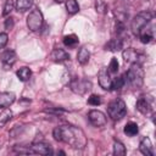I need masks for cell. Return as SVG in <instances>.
<instances>
[{
  "mask_svg": "<svg viewBox=\"0 0 156 156\" xmlns=\"http://www.w3.org/2000/svg\"><path fill=\"white\" fill-rule=\"evenodd\" d=\"M55 1H56V2H57V4H61V2H65V1H66V0H55Z\"/></svg>",
  "mask_w": 156,
  "mask_h": 156,
  "instance_id": "33",
  "label": "cell"
},
{
  "mask_svg": "<svg viewBox=\"0 0 156 156\" xmlns=\"http://www.w3.org/2000/svg\"><path fill=\"white\" fill-rule=\"evenodd\" d=\"M107 113L113 121L122 119L127 113V107H126L124 101L122 99H116L111 101L107 106Z\"/></svg>",
  "mask_w": 156,
  "mask_h": 156,
  "instance_id": "4",
  "label": "cell"
},
{
  "mask_svg": "<svg viewBox=\"0 0 156 156\" xmlns=\"http://www.w3.org/2000/svg\"><path fill=\"white\" fill-rule=\"evenodd\" d=\"M15 99H16V96L13 93H10V91L0 93V107L1 108L10 107L15 102Z\"/></svg>",
  "mask_w": 156,
  "mask_h": 156,
  "instance_id": "14",
  "label": "cell"
},
{
  "mask_svg": "<svg viewBox=\"0 0 156 156\" xmlns=\"http://www.w3.org/2000/svg\"><path fill=\"white\" fill-rule=\"evenodd\" d=\"M104 48H105V50H108V51H118L123 48V39L113 38L110 41H107Z\"/></svg>",
  "mask_w": 156,
  "mask_h": 156,
  "instance_id": "17",
  "label": "cell"
},
{
  "mask_svg": "<svg viewBox=\"0 0 156 156\" xmlns=\"http://www.w3.org/2000/svg\"><path fill=\"white\" fill-rule=\"evenodd\" d=\"M91 87H93L91 82L88 80V79H83V78H74L69 83L71 90L76 94H79V95H83V94L88 93L91 89Z\"/></svg>",
  "mask_w": 156,
  "mask_h": 156,
  "instance_id": "7",
  "label": "cell"
},
{
  "mask_svg": "<svg viewBox=\"0 0 156 156\" xmlns=\"http://www.w3.org/2000/svg\"><path fill=\"white\" fill-rule=\"evenodd\" d=\"M98 80H99V85L102 88V89H106L108 90L110 87H111V77H110V72L106 67H102L100 68L99 73H98Z\"/></svg>",
  "mask_w": 156,
  "mask_h": 156,
  "instance_id": "10",
  "label": "cell"
},
{
  "mask_svg": "<svg viewBox=\"0 0 156 156\" xmlns=\"http://www.w3.org/2000/svg\"><path fill=\"white\" fill-rule=\"evenodd\" d=\"M122 56H123V60L128 63H140L143 60H144V55H141L140 52H138L135 49H126L123 52H122Z\"/></svg>",
  "mask_w": 156,
  "mask_h": 156,
  "instance_id": "9",
  "label": "cell"
},
{
  "mask_svg": "<svg viewBox=\"0 0 156 156\" xmlns=\"http://www.w3.org/2000/svg\"><path fill=\"white\" fill-rule=\"evenodd\" d=\"M88 118L94 127H102L106 124V121H107L105 113L99 110H90L88 113Z\"/></svg>",
  "mask_w": 156,
  "mask_h": 156,
  "instance_id": "8",
  "label": "cell"
},
{
  "mask_svg": "<svg viewBox=\"0 0 156 156\" xmlns=\"http://www.w3.org/2000/svg\"><path fill=\"white\" fill-rule=\"evenodd\" d=\"M101 96H99V95H95V94H93V95H90L89 98H88V104L89 105H91V106H99V105H101Z\"/></svg>",
  "mask_w": 156,
  "mask_h": 156,
  "instance_id": "30",
  "label": "cell"
},
{
  "mask_svg": "<svg viewBox=\"0 0 156 156\" xmlns=\"http://www.w3.org/2000/svg\"><path fill=\"white\" fill-rule=\"evenodd\" d=\"M139 150L143 155L145 156H154L155 155V150H154V146H152V143H151V139L147 138V136H144L139 144Z\"/></svg>",
  "mask_w": 156,
  "mask_h": 156,
  "instance_id": "12",
  "label": "cell"
},
{
  "mask_svg": "<svg viewBox=\"0 0 156 156\" xmlns=\"http://www.w3.org/2000/svg\"><path fill=\"white\" fill-rule=\"evenodd\" d=\"M126 83L132 89H139L144 84V69L141 68L140 63H132L130 68L124 74Z\"/></svg>",
  "mask_w": 156,
  "mask_h": 156,
  "instance_id": "2",
  "label": "cell"
},
{
  "mask_svg": "<svg viewBox=\"0 0 156 156\" xmlns=\"http://www.w3.org/2000/svg\"><path fill=\"white\" fill-rule=\"evenodd\" d=\"M118 67H119V63H118L117 58H116V57H112V58H111V61H110L108 68H107V69H108V72H110V73H117Z\"/></svg>",
  "mask_w": 156,
  "mask_h": 156,
  "instance_id": "29",
  "label": "cell"
},
{
  "mask_svg": "<svg viewBox=\"0 0 156 156\" xmlns=\"http://www.w3.org/2000/svg\"><path fill=\"white\" fill-rule=\"evenodd\" d=\"M113 155L116 156H124L126 155V147L121 141H115L113 143Z\"/></svg>",
  "mask_w": 156,
  "mask_h": 156,
  "instance_id": "25",
  "label": "cell"
},
{
  "mask_svg": "<svg viewBox=\"0 0 156 156\" xmlns=\"http://www.w3.org/2000/svg\"><path fill=\"white\" fill-rule=\"evenodd\" d=\"M9 41V37L6 33H0V49L5 48V45L7 44Z\"/></svg>",
  "mask_w": 156,
  "mask_h": 156,
  "instance_id": "32",
  "label": "cell"
},
{
  "mask_svg": "<svg viewBox=\"0 0 156 156\" xmlns=\"http://www.w3.org/2000/svg\"><path fill=\"white\" fill-rule=\"evenodd\" d=\"M16 58H17V56H16V52H15L13 50H6V51L2 52V55H1L2 67H4L5 69H10V68L13 66V63L16 62Z\"/></svg>",
  "mask_w": 156,
  "mask_h": 156,
  "instance_id": "11",
  "label": "cell"
},
{
  "mask_svg": "<svg viewBox=\"0 0 156 156\" xmlns=\"http://www.w3.org/2000/svg\"><path fill=\"white\" fill-rule=\"evenodd\" d=\"M152 20V13L149 12V11H143V12H139L133 20H132V23H130V29L132 32L136 35L139 34V32L145 27L147 26V23Z\"/></svg>",
  "mask_w": 156,
  "mask_h": 156,
  "instance_id": "5",
  "label": "cell"
},
{
  "mask_svg": "<svg viewBox=\"0 0 156 156\" xmlns=\"http://www.w3.org/2000/svg\"><path fill=\"white\" fill-rule=\"evenodd\" d=\"M62 41H63V45L67 46V48H76L79 43V39L76 34H68V35L63 37Z\"/></svg>",
  "mask_w": 156,
  "mask_h": 156,
  "instance_id": "19",
  "label": "cell"
},
{
  "mask_svg": "<svg viewBox=\"0 0 156 156\" xmlns=\"http://www.w3.org/2000/svg\"><path fill=\"white\" fill-rule=\"evenodd\" d=\"M123 132H124V134H127L128 136H134V135H136L138 132H139L138 124L134 123V122H128V123L124 126Z\"/></svg>",
  "mask_w": 156,
  "mask_h": 156,
  "instance_id": "21",
  "label": "cell"
},
{
  "mask_svg": "<svg viewBox=\"0 0 156 156\" xmlns=\"http://www.w3.org/2000/svg\"><path fill=\"white\" fill-rule=\"evenodd\" d=\"M13 7H15L13 0H6V1H5V5H4V10H2V16L10 15L11 11L13 10Z\"/></svg>",
  "mask_w": 156,
  "mask_h": 156,
  "instance_id": "28",
  "label": "cell"
},
{
  "mask_svg": "<svg viewBox=\"0 0 156 156\" xmlns=\"http://www.w3.org/2000/svg\"><path fill=\"white\" fill-rule=\"evenodd\" d=\"M95 10L100 15H105L107 12V5L105 0H95Z\"/></svg>",
  "mask_w": 156,
  "mask_h": 156,
  "instance_id": "27",
  "label": "cell"
},
{
  "mask_svg": "<svg viewBox=\"0 0 156 156\" xmlns=\"http://www.w3.org/2000/svg\"><path fill=\"white\" fill-rule=\"evenodd\" d=\"M11 118H12V112H11V110L5 108V110L0 113V127L5 126Z\"/></svg>",
  "mask_w": 156,
  "mask_h": 156,
  "instance_id": "26",
  "label": "cell"
},
{
  "mask_svg": "<svg viewBox=\"0 0 156 156\" xmlns=\"http://www.w3.org/2000/svg\"><path fill=\"white\" fill-rule=\"evenodd\" d=\"M89 57H90L89 50H88L85 46H82V48L78 50V54H77V60H78V62H79L80 65H85V63H88Z\"/></svg>",
  "mask_w": 156,
  "mask_h": 156,
  "instance_id": "18",
  "label": "cell"
},
{
  "mask_svg": "<svg viewBox=\"0 0 156 156\" xmlns=\"http://www.w3.org/2000/svg\"><path fill=\"white\" fill-rule=\"evenodd\" d=\"M66 10L71 15L77 13L79 11V5H78L77 0H66Z\"/></svg>",
  "mask_w": 156,
  "mask_h": 156,
  "instance_id": "24",
  "label": "cell"
},
{
  "mask_svg": "<svg viewBox=\"0 0 156 156\" xmlns=\"http://www.w3.org/2000/svg\"><path fill=\"white\" fill-rule=\"evenodd\" d=\"M135 106H136V110L139 112H141L143 115H147V113L151 112V104H150V101L147 100L146 96L139 98V100L136 101V105Z\"/></svg>",
  "mask_w": 156,
  "mask_h": 156,
  "instance_id": "15",
  "label": "cell"
},
{
  "mask_svg": "<svg viewBox=\"0 0 156 156\" xmlns=\"http://www.w3.org/2000/svg\"><path fill=\"white\" fill-rule=\"evenodd\" d=\"M139 38H140V41L143 44H149L152 39H154V33H152V28L150 27H144L140 32H139Z\"/></svg>",
  "mask_w": 156,
  "mask_h": 156,
  "instance_id": "16",
  "label": "cell"
},
{
  "mask_svg": "<svg viewBox=\"0 0 156 156\" xmlns=\"http://www.w3.org/2000/svg\"><path fill=\"white\" fill-rule=\"evenodd\" d=\"M43 23H44V18H43V13L40 12L39 9H34L27 16V27L32 32L40 30L41 27H43Z\"/></svg>",
  "mask_w": 156,
  "mask_h": 156,
  "instance_id": "6",
  "label": "cell"
},
{
  "mask_svg": "<svg viewBox=\"0 0 156 156\" xmlns=\"http://www.w3.org/2000/svg\"><path fill=\"white\" fill-rule=\"evenodd\" d=\"M16 74H17V77H18L20 80L27 82V80L30 78V76H32V71H30V68H28V67H21V68L16 72Z\"/></svg>",
  "mask_w": 156,
  "mask_h": 156,
  "instance_id": "22",
  "label": "cell"
},
{
  "mask_svg": "<svg viewBox=\"0 0 156 156\" xmlns=\"http://www.w3.org/2000/svg\"><path fill=\"white\" fill-rule=\"evenodd\" d=\"M69 58V55L63 50V49H60V48H56L54 49L51 52H50V60H52L54 62H63V61H67Z\"/></svg>",
  "mask_w": 156,
  "mask_h": 156,
  "instance_id": "13",
  "label": "cell"
},
{
  "mask_svg": "<svg viewBox=\"0 0 156 156\" xmlns=\"http://www.w3.org/2000/svg\"><path fill=\"white\" fill-rule=\"evenodd\" d=\"M55 140L66 143L74 149H84L87 145V136L84 132L74 126H60L52 130Z\"/></svg>",
  "mask_w": 156,
  "mask_h": 156,
  "instance_id": "1",
  "label": "cell"
},
{
  "mask_svg": "<svg viewBox=\"0 0 156 156\" xmlns=\"http://www.w3.org/2000/svg\"><path fill=\"white\" fill-rule=\"evenodd\" d=\"M15 151L18 154H35V155H50L52 154V149L49 144L37 141L28 146H16Z\"/></svg>",
  "mask_w": 156,
  "mask_h": 156,
  "instance_id": "3",
  "label": "cell"
},
{
  "mask_svg": "<svg viewBox=\"0 0 156 156\" xmlns=\"http://www.w3.org/2000/svg\"><path fill=\"white\" fill-rule=\"evenodd\" d=\"M124 84H126L124 76H118V77H116V78H113V79L111 80V87H110V89H112V90H119Z\"/></svg>",
  "mask_w": 156,
  "mask_h": 156,
  "instance_id": "23",
  "label": "cell"
},
{
  "mask_svg": "<svg viewBox=\"0 0 156 156\" xmlns=\"http://www.w3.org/2000/svg\"><path fill=\"white\" fill-rule=\"evenodd\" d=\"M33 5V0H16V10L18 12H24L29 10Z\"/></svg>",
  "mask_w": 156,
  "mask_h": 156,
  "instance_id": "20",
  "label": "cell"
},
{
  "mask_svg": "<svg viewBox=\"0 0 156 156\" xmlns=\"http://www.w3.org/2000/svg\"><path fill=\"white\" fill-rule=\"evenodd\" d=\"M13 24H15V21H13V18L12 17H7L6 20H5V29H7V30H11L12 28H13Z\"/></svg>",
  "mask_w": 156,
  "mask_h": 156,
  "instance_id": "31",
  "label": "cell"
}]
</instances>
